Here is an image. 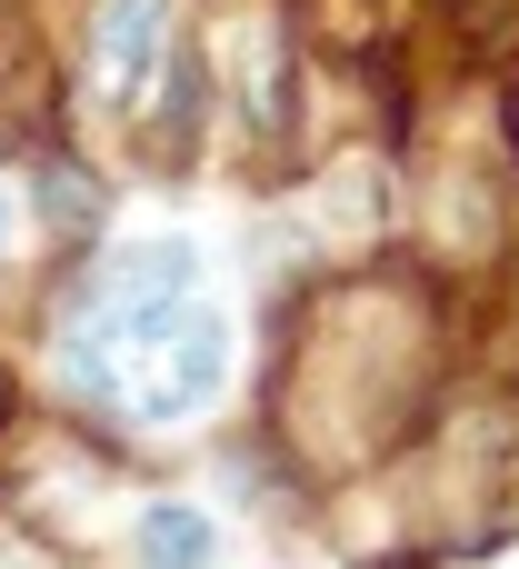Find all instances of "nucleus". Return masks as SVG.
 <instances>
[{"instance_id": "obj_1", "label": "nucleus", "mask_w": 519, "mask_h": 569, "mask_svg": "<svg viewBox=\"0 0 519 569\" xmlns=\"http://www.w3.org/2000/svg\"><path fill=\"white\" fill-rule=\"evenodd\" d=\"M190 290H200L190 240H140V250L100 260L70 300V320H60L70 400H90L130 430H170V420L210 410L220 380H230V330Z\"/></svg>"}, {"instance_id": "obj_2", "label": "nucleus", "mask_w": 519, "mask_h": 569, "mask_svg": "<svg viewBox=\"0 0 519 569\" xmlns=\"http://www.w3.org/2000/svg\"><path fill=\"white\" fill-rule=\"evenodd\" d=\"M160 30H170V0H100V20H90V70H100V90H140Z\"/></svg>"}, {"instance_id": "obj_3", "label": "nucleus", "mask_w": 519, "mask_h": 569, "mask_svg": "<svg viewBox=\"0 0 519 569\" xmlns=\"http://www.w3.org/2000/svg\"><path fill=\"white\" fill-rule=\"evenodd\" d=\"M140 560L150 569H200L210 560V520H200L190 500H150V510H140Z\"/></svg>"}]
</instances>
